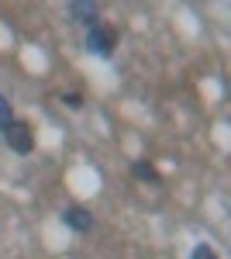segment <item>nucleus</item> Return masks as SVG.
I'll use <instances>...</instances> for the list:
<instances>
[{"label":"nucleus","mask_w":231,"mask_h":259,"mask_svg":"<svg viewBox=\"0 0 231 259\" xmlns=\"http://www.w3.org/2000/svg\"><path fill=\"white\" fill-rule=\"evenodd\" d=\"M114 45H117L114 28H104V24H94V28L86 31V52H90V56H100V59H111V56H114Z\"/></svg>","instance_id":"f257e3e1"},{"label":"nucleus","mask_w":231,"mask_h":259,"mask_svg":"<svg viewBox=\"0 0 231 259\" xmlns=\"http://www.w3.org/2000/svg\"><path fill=\"white\" fill-rule=\"evenodd\" d=\"M4 142H7L11 152H18V156H28V152L35 149V135H31V128H28L24 121H11V124L4 128Z\"/></svg>","instance_id":"f03ea898"},{"label":"nucleus","mask_w":231,"mask_h":259,"mask_svg":"<svg viewBox=\"0 0 231 259\" xmlns=\"http://www.w3.org/2000/svg\"><path fill=\"white\" fill-rule=\"evenodd\" d=\"M66 14H69L73 24H79V28H86V31H90V28L97 24V18H100V7H97V4H83V0H76V4H69V7H66Z\"/></svg>","instance_id":"7ed1b4c3"},{"label":"nucleus","mask_w":231,"mask_h":259,"mask_svg":"<svg viewBox=\"0 0 231 259\" xmlns=\"http://www.w3.org/2000/svg\"><path fill=\"white\" fill-rule=\"evenodd\" d=\"M62 225L83 235V232H90V228H94V214H90L86 207H79V204H73V207H66V211H62Z\"/></svg>","instance_id":"20e7f679"},{"label":"nucleus","mask_w":231,"mask_h":259,"mask_svg":"<svg viewBox=\"0 0 231 259\" xmlns=\"http://www.w3.org/2000/svg\"><path fill=\"white\" fill-rule=\"evenodd\" d=\"M131 173H135V180H142V183H159V169H155L152 162H145V159H135L131 162Z\"/></svg>","instance_id":"39448f33"},{"label":"nucleus","mask_w":231,"mask_h":259,"mask_svg":"<svg viewBox=\"0 0 231 259\" xmlns=\"http://www.w3.org/2000/svg\"><path fill=\"white\" fill-rule=\"evenodd\" d=\"M190 259H217V252H214L207 242H197V245L190 249Z\"/></svg>","instance_id":"423d86ee"},{"label":"nucleus","mask_w":231,"mask_h":259,"mask_svg":"<svg viewBox=\"0 0 231 259\" xmlns=\"http://www.w3.org/2000/svg\"><path fill=\"white\" fill-rule=\"evenodd\" d=\"M11 121H14V111H11V100H7L4 94H0V128H7Z\"/></svg>","instance_id":"0eeeda50"},{"label":"nucleus","mask_w":231,"mask_h":259,"mask_svg":"<svg viewBox=\"0 0 231 259\" xmlns=\"http://www.w3.org/2000/svg\"><path fill=\"white\" fill-rule=\"evenodd\" d=\"M62 104H66L69 111H79V107H83V97H79V94H62Z\"/></svg>","instance_id":"6e6552de"}]
</instances>
